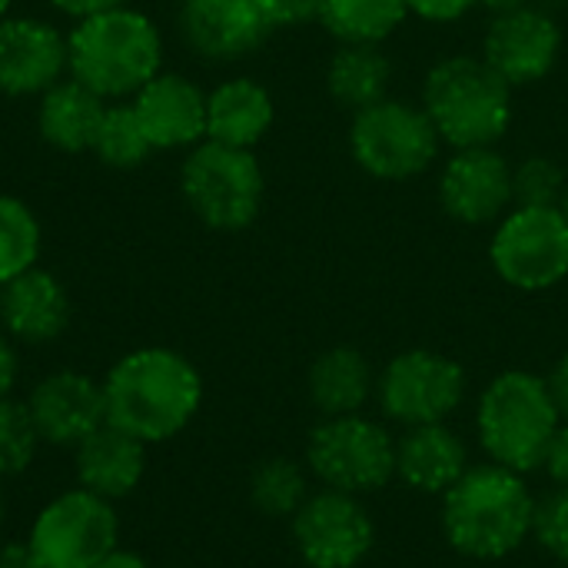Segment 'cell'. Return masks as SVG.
<instances>
[{"instance_id": "6da1fadb", "label": "cell", "mask_w": 568, "mask_h": 568, "mask_svg": "<svg viewBox=\"0 0 568 568\" xmlns=\"http://www.w3.org/2000/svg\"><path fill=\"white\" fill-rule=\"evenodd\" d=\"M106 423L140 443H166L180 436L203 406L200 369L170 346H143L120 356L106 379Z\"/></svg>"}, {"instance_id": "7a4b0ae2", "label": "cell", "mask_w": 568, "mask_h": 568, "mask_svg": "<svg viewBox=\"0 0 568 568\" xmlns=\"http://www.w3.org/2000/svg\"><path fill=\"white\" fill-rule=\"evenodd\" d=\"M439 499L446 542L473 562L509 559L532 539L536 496L526 476L506 466H469Z\"/></svg>"}, {"instance_id": "3957f363", "label": "cell", "mask_w": 568, "mask_h": 568, "mask_svg": "<svg viewBox=\"0 0 568 568\" xmlns=\"http://www.w3.org/2000/svg\"><path fill=\"white\" fill-rule=\"evenodd\" d=\"M70 77L103 100L136 97L163 63V40L153 20L133 7H113L77 20L67 37Z\"/></svg>"}, {"instance_id": "277c9868", "label": "cell", "mask_w": 568, "mask_h": 568, "mask_svg": "<svg viewBox=\"0 0 568 568\" xmlns=\"http://www.w3.org/2000/svg\"><path fill=\"white\" fill-rule=\"evenodd\" d=\"M562 426L549 383L526 369L499 373L479 396L476 433L489 463L529 476L546 466L549 446Z\"/></svg>"}, {"instance_id": "5b68a950", "label": "cell", "mask_w": 568, "mask_h": 568, "mask_svg": "<svg viewBox=\"0 0 568 568\" xmlns=\"http://www.w3.org/2000/svg\"><path fill=\"white\" fill-rule=\"evenodd\" d=\"M423 110L453 150L496 146L513 123V87L483 57L456 53L426 73Z\"/></svg>"}, {"instance_id": "8992f818", "label": "cell", "mask_w": 568, "mask_h": 568, "mask_svg": "<svg viewBox=\"0 0 568 568\" xmlns=\"http://www.w3.org/2000/svg\"><path fill=\"white\" fill-rule=\"evenodd\" d=\"M180 190L200 223L210 230L236 233L256 223L266 176L253 150L203 140L183 160Z\"/></svg>"}, {"instance_id": "52a82bcc", "label": "cell", "mask_w": 568, "mask_h": 568, "mask_svg": "<svg viewBox=\"0 0 568 568\" xmlns=\"http://www.w3.org/2000/svg\"><path fill=\"white\" fill-rule=\"evenodd\" d=\"M443 140L426 116L423 103H406L386 97L349 123V156L353 163L383 183H403L423 176L439 160Z\"/></svg>"}, {"instance_id": "ba28073f", "label": "cell", "mask_w": 568, "mask_h": 568, "mask_svg": "<svg viewBox=\"0 0 568 568\" xmlns=\"http://www.w3.org/2000/svg\"><path fill=\"white\" fill-rule=\"evenodd\" d=\"M303 463L323 489L363 499L396 479V436L363 413L323 419L306 439Z\"/></svg>"}, {"instance_id": "9c48e42d", "label": "cell", "mask_w": 568, "mask_h": 568, "mask_svg": "<svg viewBox=\"0 0 568 568\" xmlns=\"http://www.w3.org/2000/svg\"><path fill=\"white\" fill-rule=\"evenodd\" d=\"M489 263L503 283L542 293L568 276V220L559 206H513L493 230Z\"/></svg>"}, {"instance_id": "30bf717a", "label": "cell", "mask_w": 568, "mask_h": 568, "mask_svg": "<svg viewBox=\"0 0 568 568\" xmlns=\"http://www.w3.org/2000/svg\"><path fill=\"white\" fill-rule=\"evenodd\" d=\"M27 542L43 568H93L120 546V519L110 499L77 486L37 513Z\"/></svg>"}, {"instance_id": "8fae6325", "label": "cell", "mask_w": 568, "mask_h": 568, "mask_svg": "<svg viewBox=\"0 0 568 568\" xmlns=\"http://www.w3.org/2000/svg\"><path fill=\"white\" fill-rule=\"evenodd\" d=\"M466 399V369L436 349H406L376 376V403L403 429L449 423Z\"/></svg>"}, {"instance_id": "7c38bea8", "label": "cell", "mask_w": 568, "mask_h": 568, "mask_svg": "<svg viewBox=\"0 0 568 568\" xmlns=\"http://www.w3.org/2000/svg\"><path fill=\"white\" fill-rule=\"evenodd\" d=\"M296 556L306 568H356L376 546V523L359 496L320 489L290 519Z\"/></svg>"}, {"instance_id": "4fadbf2b", "label": "cell", "mask_w": 568, "mask_h": 568, "mask_svg": "<svg viewBox=\"0 0 568 568\" xmlns=\"http://www.w3.org/2000/svg\"><path fill=\"white\" fill-rule=\"evenodd\" d=\"M562 53V30L556 17L536 3L496 10L483 37V60L516 90L552 73Z\"/></svg>"}, {"instance_id": "5bb4252c", "label": "cell", "mask_w": 568, "mask_h": 568, "mask_svg": "<svg viewBox=\"0 0 568 568\" xmlns=\"http://www.w3.org/2000/svg\"><path fill=\"white\" fill-rule=\"evenodd\" d=\"M439 203L463 226L499 223L516 206L513 163L499 146H466L439 170Z\"/></svg>"}, {"instance_id": "9a60e30c", "label": "cell", "mask_w": 568, "mask_h": 568, "mask_svg": "<svg viewBox=\"0 0 568 568\" xmlns=\"http://www.w3.org/2000/svg\"><path fill=\"white\" fill-rule=\"evenodd\" d=\"M23 403L33 416L40 443L60 449L80 446L93 429L106 423L103 383L77 369H57L43 376Z\"/></svg>"}, {"instance_id": "2e32d148", "label": "cell", "mask_w": 568, "mask_h": 568, "mask_svg": "<svg viewBox=\"0 0 568 568\" xmlns=\"http://www.w3.org/2000/svg\"><path fill=\"white\" fill-rule=\"evenodd\" d=\"M63 73H70V50L57 27L37 17L0 20V93H47Z\"/></svg>"}, {"instance_id": "e0dca14e", "label": "cell", "mask_w": 568, "mask_h": 568, "mask_svg": "<svg viewBox=\"0 0 568 568\" xmlns=\"http://www.w3.org/2000/svg\"><path fill=\"white\" fill-rule=\"evenodd\" d=\"M270 30L273 27L256 0H183L180 7V33L186 47L210 63L250 57Z\"/></svg>"}, {"instance_id": "ac0fdd59", "label": "cell", "mask_w": 568, "mask_h": 568, "mask_svg": "<svg viewBox=\"0 0 568 568\" xmlns=\"http://www.w3.org/2000/svg\"><path fill=\"white\" fill-rule=\"evenodd\" d=\"M130 103L153 150H193L206 140V93L180 73L160 70Z\"/></svg>"}, {"instance_id": "d6986e66", "label": "cell", "mask_w": 568, "mask_h": 568, "mask_svg": "<svg viewBox=\"0 0 568 568\" xmlns=\"http://www.w3.org/2000/svg\"><path fill=\"white\" fill-rule=\"evenodd\" d=\"M70 296L47 270H27L0 286V326L13 343L40 346L70 326Z\"/></svg>"}, {"instance_id": "ffe728a7", "label": "cell", "mask_w": 568, "mask_h": 568, "mask_svg": "<svg viewBox=\"0 0 568 568\" xmlns=\"http://www.w3.org/2000/svg\"><path fill=\"white\" fill-rule=\"evenodd\" d=\"M469 466V446L449 423L413 426L396 439V479L413 493L443 496Z\"/></svg>"}, {"instance_id": "44dd1931", "label": "cell", "mask_w": 568, "mask_h": 568, "mask_svg": "<svg viewBox=\"0 0 568 568\" xmlns=\"http://www.w3.org/2000/svg\"><path fill=\"white\" fill-rule=\"evenodd\" d=\"M73 473L87 493H97L110 503L136 493L146 473V443L103 423L80 446H73Z\"/></svg>"}, {"instance_id": "7402d4cb", "label": "cell", "mask_w": 568, "mask_h": 568, "mask_svg": "<svg viewBox=\"0 0 568 568\" xmlns=\"http://www.w3.org/2000/svg\"><path fill=\"white\" fill-rule=\"evenodd\" d=\"M276 103L253 77L223 80L206 93V140L253 150L273 126Z\"/></svg>"}, {"instance_id": "603a6c76", "label": "cell", "mask_w": 568, "mask_h": 568, "mask_svg": "<svg viewBox=\"0 0 568 568\" xmlns=\"http://www.w3.org/2000/svg\"><path fill=\"white\" fill-rule=\"evenodd\" d=\"M376 369L369 356L356 346H333L320 353L306 373L310 403L323 419L363 413L369 399H376Z\"/></svg>"}, {"instance_id": "cb8c5ba5", "label": "cell", "mask_w": 568, "mask_h": 568, "mask_svg": "<svg viewBox=\"0 0 568 568\" xmlns=\"http://www.w3.org/2000/svg\"><path fill=\"white\" fill-rule=\"evenodd\" d=\"M103 113H106V100L93 93L90 87H83L80 80L67 77L53 83L47 93H40L37 130L43 143L63 153H83V150H93Z\"/></svg>"}, {"instance_id": "d4e9b609", "label": "cell", "mask_w": 568, "mask_h": 568, "mask_svg": "<svg viewBox=\"0 0 568 568\" xmlns=\"http://www.w3.org/2000/svg\"><path fill=\"white\" fill-rule=\"evenodd\" d=\"M389 83L393 60L386 57L383 43H339L326 67V90L349 113L386 100Z\"/></svg>"}, {"instance_id": "484cf974", "label": "cell", "mask_w": 568, "mask_h": 568, "mask_svg": "<svg viewBox=\"0 0 568 568\" xmlns=\"http://www.w3.org/2000/svg\"><path fill=\"white\" fill-rule=\"evenodd\" d=\"M406 17V0H323L316 20L339 43H383Z\"/></svg>"}, {"instance_id": "4316f807", "label": "cell", "mask_w": 568, "mask_h": 568, "mask_svg": "<svg viewBox=\"0 0 568 568\" xmlns=\"http://www.w3.org/2000/svg\"><path fill=\"white\" fill-rule=\"evenodd\" d=\"M310 496V469L290 456H270L250 473V503L266 519H293Z\"/></svg>"}, {"instance_id": "83f0119b", "label": "cell", "mask_w": 568, "mask_h": 568, "mask_svg": "<svg viewBox=\"0 0 568 568\" xmlns=\"http://www.w3.org/2000/svg\"><path fill=\"white\" fill-rule=\"evenodd\" d=\"M93 153L100 163H106L113 170H136L146 163V156L153 153V143H150L133 103H126V100L106 103V113H103L97 140H93Z\"/></svg>"}, {"instance_id": "f1b7e54d", "label": "cell", "mask_w": 568, "mask_h": 568, "mask_svg": "<svg viewBox=\"0 0 568 568\" xmlns=\"http://www.w3.org/2000/svg\"><path fill=\"white\" fill-rule=\"evenodd\" d=\"M40 223L17 196H0V286L37 266Z\"/></svg>"}, {"instance_id": "f546056e", "label": "cell", "mask_w": 568, "mask_h": 568, "mask_svg": "<svg viewBox=\"0 0 568 568\" xmlns=\"http://www.w3.org/2000/svg\"><path fill=\"white\" fill-rule=\"evenodd\" d=\"M37 449H40V433L33 426L27 403H17L13 396L0 399V479L27 473Z\"/></svg>"}, {"instance_id": "4dcf8cb0", "label": "cell", "mask_w": 568, "mask_h": 568, "mask_svg": "<svg viewBox=\"0 0 568 568\" xmlns=\"http://www.w3.org/2000/svg\"><path fill=\"white\" fill-rule=\"evenodd\" d=\"M516 206H559L568 190L566 170L552 156H526L513 163Z\"/></svg>"}, {"instance_id": "1f68e13d", "label": "cell", "mask_w": 568, "mask_h": 568, "mask_svg": "<svg viewBox=\"0 0 568 568\" xmlns=\"http://www.w3.org/2000/svg\"><path fill=\"white\" fill-rule=\"evenodd\" d=\"M532 539L546 556L568 568V489L556 486L549 496L536 499Z\"/></svg>"}, {"instance_id": "d6a6232c", "label": "cell", "mask_w": 568, "mask_h": 568, "mask_svg": "<svg viewBox=\"0 0 568 568\" xmlns=\"http://www.w3.org/2000/svg\"><path fill=\"white\" fill-rule=\"evenodd\" d=\"M320 3L323 0H256L260 13L266 17V23L276 27H300L320 17Z\"/></svg>"}, {"instance_id": "836d02e7", "label": "cell", "mask_w": 568, "mask_h": 568, "mask_svg": "<svg viewBox=\"0 0 568 568\" xmlns=\"http://www.w3.org/2000/svg\"><path fill=\"white\" fill-rule=\"evenodd\" d=\"M473 7H479V0H406V10L416 13L419 20H429V23L463 20Z\"/></svg>"}, {"instance_id": "e575fe53", "label": "cell", "mask_w": 568, "mask_h": 568, "mask_svg": "<svg viewBox=\"0 0 568 568\" xmlns=\"http://www.w3.org/2000/svg\"><path fill=\"white\" fill-rule=\"evenodd\" d=\"M546 473L552 476L556 486L568 489V419L559 426L552 446H549V456H546Z\"/></svg>"}, {"instance_id": "d590c367", "label": "cell", "mask_w": 568, "mask_h": 568, "mask_svg": "<svg viewBox=\"0 0 568 568\" xmlns=\"http://www.w3.org/2000/svg\"><path fill=\"white\" fill-rule=\"evenodd\" d=\"M20 379V359L7 333H0V399L13 396V386Z\"/></svg>"}, {"instance_id": "8d00e7d4", "label": "cell", "mask_w": 568, "mask_h": 568, "mask_svg": "<svg viewBox=\"0 0 568 568\" xmlns=\"http://www.w3.org/2000/svg\"><path fill=\"white\" fill-rule=\"evenodd\" d=\"M60 13L73 17V20H83V17H93V13H103V10H113V7H123L126 0H50Z\"/></svg>"}, {"instance_id": "74e56055", "label": "cell", "mask_w": 568, "mask_h": 568, "mask_svg": "<svg viewBox=\"0 0 568 568\" xmlns=\"http://www.w3.org/2000/svg\"><path fill=\"white\" fill-rule=\"evenodd\" d=\"M546 383H549V393H552V403H556V409H559V416H562V423L568 419V353L552 366V373L546 376Z\"/></svg>"}, {"instance_id": "f35d334b", "label": "cell", "mask_w": 568, "mask_h": 568, "mask_svg": "<svg viewBox=\"0 0 568 568\" xmlns=\"http://www.w3.org/2000/svg\"><path fill=\"white\" fill-rule=\"evenodd\" d=\"M0 568H43L30 542H3L0 546Z\"/></svg>"}, {"instance_id": "ab89813d", "label": "cell", "mask_w": 568, "mask_h": 568, "mask_svg": "<svg viewBox=\"0 0 568 568\" xmlns=\"http://www.w3.org/2000/svg\"><path fill=\"white\" fill-rule=\"evenodd\" d=\"M93 568H150L146 566V559L143 556H136V552H130V549H113L110 556H103L100 562Z\"/></svg>"}, {"instance_id": "60d3db41", "label": "cell", "mask_w": 568, "mask_h": 568, "mask_svg": "<svg viewBox=\"0 0 568 568\" xmlns=\"http://www.w3.org/2000/svg\"><path fill=\"white\" fill-rule=\"evenodd\" d=\"M523 3H532V0H479V7H489L493 13L496 10H509V7H523Z\"/></svg>"}, {"instance_id": "b9f144b4", "label": "cell", "mask_w": 568, "mask_h": 568, "mask_svg": "<svg viewBox=\"0 0 568 568\" xmlns=\"http://www.w3.org/2000/svg\"><path fill=\"white\" fill-rule=\"evenodd\" d=\"M10 3H13V0H0V20L7 17V10H10Z\"/></svg>"}, {"instance_id": "7bdbcfd3", "label": "cell", "mask_w": 568, "mask_h": 568, "mask_svg": "<svg viewBox=\"0 0 568 568\" xmlns=\"http://www.w3.org/2000/svg\"><path fill=\"white\" fill-rule=\"evenodd\" d=\"M559 210L566 213V220H568V190H566V196H562V203H559Z\"/></svg>"}, {"instance_id": "ee69618b", "label": "cell", "mask_w": 568, "mask_h": 568, "mask_svg": "<svg viewBox=\"0 0 568 568\" xmlns=\"http://www.w3.org/2000/svg\"><path fill=\"white\" fill-rule=\"evenodd\" d=\"M0 523H3V493H0Z\"/></svg>"}]
</instances>
